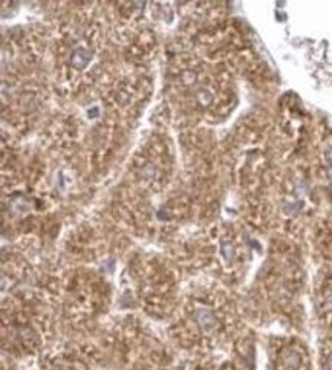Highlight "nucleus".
<instances>
[{"label":"nucleus","instance_id":"nucleus-1","mask_svg":"<svg viewBox=\"0 0 332 370\" xmlns=\"http://www.w3.org/2000/svg\"><path fill=\"white\" fill-rule=\"evenodd\" d=\"M194 320H196L198 326H199L202 330H205V332L211 330V329L216 326V318H214V315L211 314L210 310H207V309H199V310H196V314H194Z\"/></svg>","mask_w":332,"mask_h":370},{"label":"nucleus","instance_id":"nucleus-3","mask_svg":"<svg viewBox=\"0 0 332 370\" xmlns=\"http://www.w3.org/2000/svg\"><path fill=\"white\" fill-rule=\"evenodd\" d=\"M89 62H90V54L84 49H78L72 57V63L77 67H84Z\"/></svg>","mask_w":332,"mask_h":370},{"label":"nucleus","instance_id":"nucleus-4","mask_svg":"<svg viewBox=\"0 0 332 370\" xmlns=\"http://www.w3.org/2000/svg\"><path fill=\"white\" fill-rule=\"evenodd\" d=\"M224 254H225V259L227 260H231V257H233V248L230 245H224Z\"/></svg>","mask_w":332,"mask_h":370},{"label":"nucleus","instance_id":"nucleus-5","mask_svg":"<svg viewBox=\"0 0 332 370\" xmlns=\"http://www.w3.org/2000/svg\"><path fill=\"white\" fill-rule=\"evenodd\" d=\"M328 369H329V370H332V356L328 360Z\"/></svg>","mask_w":332,"mask_h":370},{"label":"nucleus","instance_id":"nucleus-2","mask_svg":"<svg viewBox=\"0 0 332 370\" xmlns=\"http://www.w3.org/2000/svg\"><path fill=\"white\" fill-rule=\"evenodd\" d=\"M300 361H302V356H300L299 353H297V352H294V350L286 352L285 356H283L285 366L290 367V369H297V367L300 366Z\"/></svg>","mask_w":332,"mask_h":370}]
</instances>
